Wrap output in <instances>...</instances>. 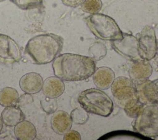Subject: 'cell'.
Instances as JSON below:
<instances>
[{
	"instance_id": "1",
	"label": "cell",
	"mask_w": 158,
	"mask_h": 140,
	"mask_svg": "<svg viewBox=\"0 0 158 140\" xmlns=\"http://www.w3.org/2000/svg\"><path fill=\"white\" fill-rule=\"evenodd\" d=\"M52 67L55 76L67 81L85 80L96 70L94 60L91 57L72 53L56 57Z\"/></svg>"
},
{
	"instance_id": "2",
	"label": "cell",
	"mask_w": 158,
	"mask_h": 140,
	"mask_svg": "<svg viewBox=\"0 0 158 140\" xmlns=\"http://www.w3.org/2000/svg\"><path fill=\"white\" fill-rule=\"evenodd\" d=\"M63 44L64 39L59 35L53 33L40 34L28 40L25 51L35 64H46L56 59L60 52Z\"/></svg>"
},
{
	"instance_id": "3",
	"label": "cell",
	"mask_w": 158,
	"mask_h": 140,
	"mask_svg": "<svg viewBox=\"0 0 158 140\" xmlns=\"http://www.w3.org/2000/svg\"><path fill=\"white\" fill-rule=\"evenodd\" d=\"M77 100L80 107L89 113L107 117L113 111L112 99L99 88H89L81 91Z\"/></svg>"
},
{
	"instance_id": "4",
	"label": "cell",
	"mask_w": 158,
	"mask_h": 140,
	"mask_svg": "<svg viewBox=\"0 0 158 140\" xmlns=\"http://www.w3.org/2000/svg\"><path fill=\"white\" fill-rule=\"evenodd\" d=\"M85 22L90 31L100 39L112 41L123 38V32L116 22L107 15L91 14L85 18Z\"/></svg>"
},
{
	"instance_id": "5",
	"label": "cell",
	"mask_w": 158,
	"mask_h": 140,
	"mask_svg": "<svg viewBox=\"0 0 158 140\" xmlns=\"http://www.w3.org/2000/svg\"><path fill=\"white\" fill-rule=\"evenodd\" d=\"M131 126L135 132L144 137H158V103L144 105Z\"/></svg>"
},
{
	"instance_id": "6",
	"label": "cell",
	"mask_w": 158,
	"mask_h": 140,
	"mask_svg": "<svg viewBox=\"0 0 158 140\" xmlns=\"http://www.w3.org/2000/svg\"><path fill=\"white\" fill-rule=\"evenodd\" d=\"M110 87L115 102L122 109L139 101L135 83L130 78L117 77Z\"/></svg>"
},
{
	"instance_id": "7",
	"label": "cell",
	"mask_w": 158,
	"mask_h": 140,
	"mask_svg": "<svg viewBox=\"0 0 158 140\" xmlns=\"http://www.w3.org/2000/svg\"><path fill=\"white\" fill-rule=\"evenodd\" d=\"M136 38L141 59L150 60L154 58L157 51V43L154 29L149 25L144 26L138 33Z\"/></svg>"
},
{
	"instance_id": "8",
	"label": "cell",
	"mask_w": 158,
	"mask_h": 140,
	"mask_svg": "<svg viewBox=\"0 0 158 140\" xmlns=\"http://www.w3.org/2000/svg\"><path fill=\"white\" fill-rule=\"evenodd\" d=\"M113 49L124 58L131 61L141 60L136 37L131 34L123 33V38L111 41Z\"/></svg>"
},
{
	"instance_id": "9",
	"label": "cell",
	"mask_w": 158,
	"mask_h": 140,
	"mask_svg": "<svg viewBox=\"0 0 158 140\" xmlns=\"http://www.w3.org/2000/svg\"><path fill=\"white\" fill-rule=\"evenodd\" d=\"M22 52L19 44L10 36L0 33V62L11 64L19 62Z\"/></svg>"
},
{
	"instance_id": "10",
	"label": "cell",
	"mask_w": 158,
	"mask_h": 140,
	"mask_svg": "<svg viewBox=\"0 0 158 140\" xmlns=\"http://www.w3.org/2000/svg\"><path fill=\"white\" fill-rule=\"evenodd\" d=\"M152 67L148 60H139L134 61L130 66L128 70L129 76L130 79L135 83L141 82L152 75Z\"/></svg>"
},
{
	"instance_id": "11",
	"label": "cell",
	"mask_w": 158,
	"mask_h": 140,
	"mask_svg": "<svg viewBox=\"0 0 158 140\" xmlns=\"http://www.w3.org/2000/svg\"><path fill=\"white\" fill-rule=\"evenodd\" d=\"M43 81L42 76L39 73L30 72L21 77L19 86L24 93L33 94L39 93L42 89Z\"/></svg>"
},
{
	"instance_id": "12",
	"label": "cell",
	"mask_w": 158,
	"mask_h": 140,
	"mask_svg": "<svg viewBox=\"0 0 158 140\" xmlns=\"http://www.w3.org/2000/svg\"><path fill=\"white\" fill-rule=\"evenodd\" d=\"M72 120L67 112L64 110L55 112L51 118V126L52 130L57 134H64L72 126Z\"/></svg>"
},
{
	"instance_id": "13",
	"label": "cell",
	"mask_w": 158,
	"mask_h": 140,
	"mask_svg": "<svg viewBox=\"0 0 158 140\" xmlns=\"http://www.w3.org/2000/svg\"><path fill=\"white\" fill-rule=\"evenodd\" d=\"M115 78L114 71L107 67H100L96 68L93 74V83L100 89H107L110 88Z\"/></svg>"
},
{
	"instance_id": "14",
	"label": "cell",
	"mask_w": 158,
	"mask_h": 140,
	"mask_svg": "<svg viewBox=\"0 0 158 140\" xmlns=\"http://www.w3.org/2000/svg\"><path fill=\"white\" fill-rule=\"evenodd\" d=\"M43 93L49 99H56L61 96L65 90V84L62 80L57 76H50L43 81Z\"/></svg>"
},
{
	"instance_id": "15",
	"label": "cell",
	"mask_w": 158,
	"mask_h": 140,
	"mask_svg": "<svg viewBox=\"0 0 158 140\" xmlns=\"http://www.w3.org/2000/svg\"><path fill=\"white\" fill-rule=\"evenodd\" d=\"M14 133L18 140H33L36 136L34 125L27 120H22L17 124L14 127Z\"/></svg>"
},
{
	"instance_id": "16",
	"label": "cell",
	"mask_w": 158,
	"mask_h": 140,
	"mask_svg": "<svg viewBox=\"0 0 158 140\" xmlns=\"http://www.w3.org/2000/svg\"><path fill=\"white\" fill-rule=\"evenodd\" d=\"M1 117L4 124L8 126H15L24 119L22 111L15 105L6 107L2 110Z\"/></svg>"
},
{
	"instance_id": "17",
	"label": "cell",
	"mask_w": 158,
	"mask_h": 140,
	"mask_svg": "<svg viewBox=\"0 0 158 140\" xmlns=\"http://www.w3.org/2000/svg\"><path fill=\"white\" fill-rule=\"evenodd\" d=\"M19 99V93L15 88L5 87L0 91V105L3 107L15 105Z\"/></svg>"
},
{
	"instance_id": "18",
	"label": "cell",
	"mask_w": 158,
	"mask_h": 140,
	"mask_svg": "<svg viewBox=\"0 0 158 140\" xmlns=\"http://www.w3.org/2000/svg\"><path fill=\"white\" fill-rule=\"evenodd\" d=\"M81 10L90 14L100 12L102 7L101 0H82L80 3Z\"/></svg>"
},
{
	"instance_id": "19",
	"label": "cell",
	"mask_w": 158,
	"mask_h": 140,
	"mask_svg": "<svg viewBox=\"0 0 158 140\" xmlns=\"http://www.w3.org/2000/svg\"><path fill=\"white\" fill-rule=\"evenodd\" d=\"M107 52L105 45L101 43H93L89 49L91 57L94 60H99L106 56Z\"/></svg>"
},
{
	"instance_id": "20",
	"label": "cell",
	"mask_w": 158,
	"mask_h": 140,
	"mask_svg": "<svg viewBox=\"0 0 158 140\" xmlns=\"http://www.w3.org/2000/svg\"><path fill=\"white\" fill-rule=\"evenodd\" d=\"M70 117L72 121L75 124L83 125L89 118V113L82 107H77L71 112Z\"/></svg>"
},
{
	"instance_id": "21",
	"label": "cell",
	"mask_w": 158,
	"mask_h": 140,
	"mask_svg": "<svg viewBox=\"0 0 158 140\" xmlns=\"http://www.w3.org/2000/svg\"><path fill=\"white\" fill-rule=\"evenodd\" d=\"M22 10H30L42 6L43 0H9Z\"/></svg>"
},
{
	"instance_id": "22",
	"label": "cell",
	"mask_w": 158,
	"mask_h": 140,
	"mask_svg": "<svg viewBox=\"0 0 158 140\" xmlns=\"http://www.w3.org/2000/svg\"><path fill=\"white\" fill-rule=\"evenodd\" d=\"M134 137L135 139H146L147 138H143V135L138 133H134L132 131H124V132H122V131H112L110 133H109L104 136H102L101 138H100L99 139H113L115 137Z\"/></svg>"
},
{
	"instance_id": "23",
	"label": "cell",
	"mask_w": 158,
	"mask_h": 140,
	"mask_svg": "<svg viewBox=\"0 0 158 140\" xmlns=\"http://www.w3.org/2000/svg\"><path fill=\"white\" fill-rule=\"evenodd\" d=\"M143 105H144L142 103H141L139 101H138V102L125 108L123 110H124L126 115L128 117L135 118L137 116V115L138 114V113L139 112L140 110L143 107Z\"/></svg>"
},
{
	"instance_id": "24",
	"label": "cell",
	"mask_w": 158,
	"mask_h": 140,
	"mask_svg": "<svg viewBox=\"0 0 158 140\" xmlns=\"http://www.w3.org/2000/svg\"><path fill=\"white\" fill-rule=\"evenodd\" d=\"M151 91L154 103H158V79L151 80Z\"/></svg>"
},
{
	"instance_id": "25",
	"label": "cell",
	"mask_w": 158,
	"mask_h": 140,
	"mask_svg": "<svg viewBox=\"0 0 158 140\" xmlns=\"http://www.w3.org/2000/svg\"><path fill=\"white\" fill-rule=\"evenodd\" d=\"M64 140H81L80 133L75 130H69L64 134Z\"/></svg>"
},
{
	"instance_id": "26",
	"label": "cell",
	"mask_w": 158,
	"mask_h": 140,
	"mask_svg": "<svg viewBox=\"0 0 158 140\" xmlns=\"http://www.w3.org/2000/svg\"><path fill=\"white\" fill-rule=\"evenodd\" d=\"M18 102H19L20 105H25L26 104H30L33 102V99L32 97L30 96V94H23L20 99H19Z\"/></svg>"
},
{
	"instance_id": "27",
	"label": "cell",
	"mask_w": 158,
	"mask_h": 140,
	"mask_svg": "<svg viewBox=\"0 0 158 140\" xmlns=\"http://www.w3.org/2000/svg\"><path fill=\"white\" fill-rule=\"evenodd\" d=\"M82 0H61L62 3L67 6L71 7H77L79 5Z\"/></svg>"
},
{
	"instance_id": "28",
	"label": "cell",
	"mask_w": 158,
	"mask_h": 140,
	"mask_svg": "<svg viewBox=\"0 0 158 140\" xmlns=\"http://www.w3.org/2000/svg\"><path fill=\"white\" fill-rule=\"evenodd\" d=\"M3 124H4L3 121H2V120L1 117L0 116V133L1 132V131H2V128H3Z\"/></svg>"
},
{
	"instance_id": "29",
	"label": "cell",
	"mask_w": 158,
	"mask_h": 140,
	"mask_svg": "<svg viewBox=\"0 0 158 140\" xmlns=\"http://www.w3.org/2000/svg\"><path fill=\"white\" fill-rule=\"evenodd\" d=\"M157 54H158V43H157Z\"/></svg>"
},
{
	"instance_id": "30",
	"label": "cell",
	"mask_w": 158,
	"mask_h": 140,
	"mask_svg": "<svg viewBox=\"0 0 158 140\" xmlns=\"http://www.w3.org/2000/svg\"><path fill=\"white\" fill-rule=\"evenodd\" d=\"M4 0H0V2H2V1H4Z\"/></svg>"
},
{
	"instance_id": "31",
	"label": "cell",
	"mask_w": 158,
	"mask_h": 140,
	"mask_svg": "<svg viewBox=\"0 0 158 140\" xmlns=\"http://www.w3.org/2000/svg\"><path fill=\"white\" fill-rule=\"evenodd\" d=\"M157 70H158V65H157Z\"/></svg>"
}]
</instances>
